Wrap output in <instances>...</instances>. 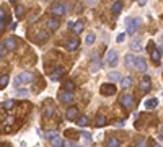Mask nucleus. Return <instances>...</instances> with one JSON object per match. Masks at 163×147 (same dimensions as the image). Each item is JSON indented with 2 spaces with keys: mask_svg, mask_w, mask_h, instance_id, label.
Segmentation results:
<instances>
[{
  "mask_svg": "<svg viewBox=\"0 0 163 147\" xmlns=\"http://www.w3.org/2000/svg\"><path fill=\"white\" fill-rule=\"evenodd\" d=\"M65 11H67V7L64 5V3H54L52 8H51V13L54 15V18L64 17V15H65Z\"/></svg>",
  "mask_w": 163,
  "mask_h": 147,
  "instance_id": "nucleus-1",
  "label": "nucleus"
},
{
  "mask_svg": "<svg viewBox=\"0 0 163 147\" xmlns=\"http://www.w3.org/2000/svg\"><path fill=\"white\" fill-rule=\"evenodd\" d=\"M100 92H101V95H105V97H111V95H114V93L118 92V88L114 87L113 82H111V83H103L101 88H100Z\"/></svg>",
  "mask_w": 163,
  "mask_h": 147,
  "instance_id": "nucleus-2",
  "label": "nucleus"
},
{
  "mask_svg": "<svg viewBox=\"0 0 163 147\" xmlns=\"http://www.w3.org/2000/svg\"><path fill=\"white\" fill-rule=\"evenodd\" d=\"M30 82H33V74H30V72H23L15 78V85H20V83H30Z\"/></svg>",
  "mask_w": 163,
  "mask_h": 147,
  "instance_id": "nucleus-3",
  "label": "nucleus"
},
{
  "mask_svg": "<svg viewBox=\"0 0 163 147\" xmlns=\"http://www.w3.org/2000/svg\"><path fill=\"white\" fill-rule=\"evenodd\" d=\"M137 26H139V20H134V18H127L126 20V30L129 34H134L137 31Z\"/></svg>",
  "mask_w": 163,
  "mask_h": 147,
  "instance_id": "nucleus-4",
  "label": "nucleus"
},
{
  "mask_svg": "<svg viewBox=\"0 0 163 147\" xmlns=\"http://www.w3.org/2000/svg\"><path fill=\"white\" fill-rule=\"evenodd\" d=\"M134 69L137 72H145L147 70V61L142 57H136V62H134Z\"/></svg>",
  "mask_w": 163,
  "mask_h": 147,
  "instance_id": "nucleus-5",
  "label": "nucleus"
},
{
  "mask_svg": "<svg viewBox=\"0 0 163 147\" xmlns=\"http://www.w3.org/2000/svg\"><path fill=\"white\" fill-rule=\"evenodd\" d=\"M106 61H108V64L111 67H116L118 66V54H116V51H108V54H106Z\"/></svg>",
  "mask_w": 163,
  "mask_h": 147,
  "instance_id": "nucleus-6",
  "label": "nucleus"
},
{
  "mask_svg": "<svg viewBox=\"0 0 163 147\" xmlns=\"http://www.w3.org/2000/svg\"><path fill=\"white\" fill-rule=\"evenodd\" d=\"M59 98H61V101L62 103H65V105H72V101H74V93L72 92H62L61 95H59Z\"/></svg>",
  "mask_w": 163,
  "mask_h": 147,
  "instance_id": "nucleus-7",
  "label": "nucleus"
},
{
  "mask_svg": "<svg viewBox=\"0 0 163 147\" xmlns=\"http://www.w3.org/2000/svg\"><path fill=\"white\" fill-rule=\"evenodd\" d=\"M121 105L124 108H132L134 106V97L132 95H122L121 97Z\"/></svg>",
  "mask_w": 163,
  "mask_h": 147,
  "instance_id": "nucleus-8",
  "label": "nucleus"
},
{
  "mask_svg": "<svg viewBox=\"0 0 163 147\" xmlns=\"http://www.w3.org/2000/svg\"><path fill=\"white\" fill-rule=\"evenodd\" d=\"M78 46H80L78 38H70V39H67V43H65V49L67 51H75Z\"/></svg>",
  "mask_w": 163,
  "mask_h": 147,
  "instance_id": "nucleus-9",
  "label": "nucleus"
},
{
  "mask_svg": "<svg viewBox=\"0 0 163 147\" xmlns=\"http://www.w3.org/2000/svg\"><path fill=\"white\" fill-rule=\"evenodd\" d=\"M3 46H5V49H8V51H15L18 47V43H17L15 38H7L5 41H3Z\"/></svg>",
  "mask_w": 163,
  "mask_h": 147,
  "instance_id": "nucleus-10",
  "label": "nucleus"
},
{
  "mask_svg": "<svg viewBox=\"0 0 163 147\" xmlns=\"http://www.w3.org/2000/svg\"><path fill=\"white\" fill-rule=\"evenodd\" d=\"M65 116H67V120H69V121H75L78 118V108H77V106H70V108L67 110Z\"/></svg>",
  "mask_w": 163,
  "mask_h": 147,
  "instance_id": "nucleus-11",
  "label": "nucleus"
},
{
  "mask_svg": "<svg viewBox=\"0 0 163 147\" xmlns=\"http://www.w3.org/2000/svg\"><path fill=\"white\" fill-rule=\"evenodd\" d=\"M161 53H163L161 47H153V49L150 51V57H152V61H153V62H160Z\"/></svg>",
  "mask_w": 163,
  "mask_h": 147,
  "instance_id": "nucleus-12",
  "label": "nucleus"
},
{
  "mask_svg": "<svg viewBox=\"0 0 163 147\" xmlns=\"http://www.w3.org/2000/svg\"><path fill=\"white\" fill-rule=\"evenodd\" d=\"M49 141H51V145H52V147H64V145H65L64 139L59 136V134H57V136H54V137H51Z\"/></svg>",
  "mask_w": 163,
  "mask_h": 147,
  "instance_id": "nucleus-13",
  "label": "nucleus"
},
{
  "mask_svg": "<svg viewBox=\"0 0 163 147\" xmlns=\"http://www.w3.org/2000/svg\"><path fill=\"white\" fill-rule=\"evenodd\" d=\"M140 90L142 92H149L150 90V77L149 75H145V77L140 80Z\"/></svg>",
  "mask_w": 163,
  "mask_h": 147,
  "instance_id": "nucleus-14",
  "label": "nucleus"
},
{
  "mask_svg": "<svg viewBox=\"0 0 163 147\" xmlns=\"http://www.w3.org/2000/svg\"><path fill=\"white\" fill-rule=\"evenodd\" d=\"M61 25V21H59V18H51L49 21H47V28H49V31H55Z\"/></svg>",
  "mask_w": 163,
  "mask_h": 147,
  "instance_id": "nucleus-15",
  "label": "nucleus"
},
{
  "mask_svg": "<svg viewBox=\"0 0 163 147\" xmlns=\"http://www.w3.org/2000/svg\"><path fill=\"white\" fill-rule=\"evenodd\" d=\"M62 75H64V69H62V67H57V69H54L52 74H51V80L55 82V80H59Z\"/></svg>",
  "mask_w": 163,
  "mask_h": 147,
  "instance_id": "nucleus-16",
  "label": "nucleus"
},
{
  "mask_svg": "<svg viewBox=\"0 0 163 147\" xmlns=\"http://www.w3.org/2000/svg\"><path fill=\"white\" fill-rule=\"evenodd\" d=\"M124 61H126V66L129 67V69H134V62H136V56H132V54H126Z\"/></svg>",
  "mask_w": 163,
  "mask_h": 147,
  "instance_id": "nucleus-17",
  "label": "nucleus"
},
{
  "mask_svg": "<svg viewBox=\"0 0 163 147\" xmlns=\"http://www.w3.org/2000/svg\"><path fill=\"white\" fill-rule=\"evenodd\" d=\"M106 147H121V142H119V139H116V137H109L108 141H106Z\"/></svg>",
  "mask_w": 163,
  "mask_h": 147,
  "instance_id": "nucleus-18",
  "label": "nucleus"
},
{
  "mask_svg": "<svg viewBox=\"0 0 163 147\" xmlns=\"http://www.w3.org/2000/svg\"><path fill=\"white\" fill-rule=\"evenodd\" d=\"M83 28H85L83 21H75V23H74V26H72V31L78 34V33H82V31H83Z\"/></svg>",
  "mask_w": 163,
  "mask_h": 147,
  "instance_id": "nucleus-19",
  "label": "nucleus"
},
{
  "mask_svg": "<svg viewBox=\"0 0 163 147\" xmlns=\"http://www.w3.org/2000/svg\"><path fill=\"white\" fill-rule=\"evenodd\" d=\"M157 106H158L157 98H150V100L145 101V108H149V110H153V108H157Z\"/></svg>",
  "mask_w": 163,
  "mask_h": 147,
  "instance_id": "nucleus-20",
  "label": "nucleus"
},
{
  "mask_svg": "<svg viewBox=\"0 0 163 147\" xmlns=\"http://www.w3.org/2000/svg\"><path fill=\"white\" fill-rule=\"evenodd\" d=\"M130 49H134V51H142L140 39H136V38H134L132 41H130Z\"/></svg>",
  "mask_w": 163,
  "mask_h": 147,
  "instance_id": "nucleus-21",
  "label": "nucleus"
},
{
  "mask_svg": "<svg viewBox=\"0 0 163 147\" xmlns=\"http://www.w3.org/2000/svg\"><path fill=\"white\" fill-rule=\"evenodd\" d=\"M121 87H122V88H130V87H132V78H130V77L121 78Z\"/></svg>",
  "mask_w": 163,
  "mask_h": 147,
  "instance_id": "nucleus-22",
  "label": "nucleus"
},
{
  "mask_svg": "<svg viewBox=\"0 0 163 147\" xmlns=\"http://www.w3.org/2000/svg\"><path fill=\"white\" fill-rule=\"evenodd\" d=\"M121 8H122V2H121V0H118V2L113 3V7H111V11H113L114 15H118L119 11H121Z\"/></svg>",
  "mask_w": 163,
  "mask_h": 147,
  "instance_id": "nucleus-23",
  "label": "nucleus"
},
{
  "mask_svg": "<svg viewBox=\"0 0 163 147\" xmlns=\"http://www.w3.org/2000/svg\"><path fill=\"white\" fill-rule=\"evenodd\" d=\"M106 123H108V121H106V118H105V116H103V114H101V116H98V118H96V121H95V124H96L98 128H103V126H106Z\"/></svg>",
  "mask_w": 163,
  "mask_h": 147,
  "instance_id": "nucleus-24",
  "label": "nucleus"
},
{
  "mask_svg": "<svg viewBox=\"0 0 163 147\" xmlns=\"http://www.w3.org/2000/svg\"><path fill=\"white\" fill-rule=\"evenodd\" d=\"M8 75L7 74H3V75H0V88H3V87H7V83H8Z\"/></svg>",
  "mask_w": 163,
  "mask_h": 147,
  "instance_id": "nucleus-25",
  "label": "nucleus"
},
{
  "mask_svg": "<svg viewBox=\"0 0 163 147\" xmlns=\"http://www.w3.org/2000/svg\"><path fill=\"white\" fill-rule=\"evenodd\" d=\"M13 106H15V101H13V100H7V101L2 103V108H3V110H11Z\"/></svg>",
  "mask_w": 163,
  "mask_h": 147,
  "instance_id": "nucleus-26",
  "label": "nucleus"
},
{
  "mask_svg": "<svg viewBox=\"0 0 163 147\" xmlns=\"http://www.w3.org/2000/svg\"><path fill=\"white\" fill-rule=\"evenodd\" d=\"M75 121H77L78 126H86V124H88V118H86V116H78Z\"/></svg>",
  "mask_w": 163,
  "mask_h": 147,
  "instance_id": "nucleus-27",
  "label": "nucleus"
},
{
  "mask_svg": "<svg viewBox=\"0 0 163 147\" xmlns=\"http://www.w3.org/2000/svg\"><path fill=\"white\" fill-rule=\"evenodd\" d=\"M46 39H47V33H46V31H39L38 36H36V41L42 43V41H46Z\"/></svg>",
  "mask_w": 163,
  "mask_h": 147,
  "instance_id": "nucleus-28",
  "label": "nucleus"
},
{
  "mask_svg": "<svg viewBox=\"0 0 163 147\" xmlns=\"http://www.w3.org/2000/svg\"><path fill=\"white\" fill-rule=\"evenodd\" d=\"M15 15H17V18L21 20L25 17V8H23V7H17V8H15Z\"/></svg>",
  "mask_w": 163,
  "mask_h": 147,
  "instance_id": "nucleus-29",
  "label": "nucleus"
},
{
  "mask_svg": "<svg viewBox=\"0 0 163 147\" xmlns=\"http://www.w3.org/2000/svg\"><path fill=\"white\" fill-rule=\"evenodd\" d=\"M64 88H65L67 92H74V90H75V83L69 80V82H65V83H64Z\"/></svg>",
  "mask_w": 163,
  "mask_h": 147,
  "instance_id": "nucleus-30",
  "label": "nucleus"
},
{
  "mask_svg": "<svg viewBox=\"0 0 163 147\" xmlns=\"http://www.w3.org/2000/svg\"><path fill=\"white\" fill-rule=\"evenodd\" d=\"M109 80H111V82L121 80V74H119V72H111V74H109Z\"/></svg>",
  "mask_w": 163,
  "mask_h": 147,
  "instance_id": "nucleus-31",
  "label": "nucleus"
},
{
  "mask_svg": "<svg viewBox=\"0 0 163 147\" xmlns=\"http://www.w3.org/2000/svg\"><path fill=\"white\" fill-rule=\"evenodd\" d=\"M95 39H96V36H95L93 33H90L88 36H86L85 41H86V44H93V43H95Z\"/></svg>",
  "mask_w": 163,
  "mask_h": 147,
  "instance_id": "nucleus-32",
  "label": "nucleus"
},
{
  "mask_svg": "<svg viewBox=\"0 0 163 147\" xmlns=\"http://www.w3.org/2000/svg\"><path fill=\"white\" fill-rule=\"evenodd\" d=\"M44 114H46V118H51L54 114V108H52V106H47V110H46Z\"/></svg>",
  "mask_w": 163,
  "mask_h": 147,
  "instance_id": "nucleus-33",
  "label": "nucleus"
},
{
  "mask_svg": "<svg viewBox=\"0 0 163 147\" xmlns=\"http://www.w3.org/2000/svg\"><path fill=\"white\" fill-rule=\"evenodd\" d=\"M7 23H8V20H0V33H2L3 30H5Z\"/></svg>",
  "mask_w": 163,
  "mask_h": 147,
  "instance_id": "nucleus-34",
  "label": "nucleus"
},
{
  "mask_svg": "<svg viewBox=\"0 0 163 147\" xmlns=\"http://www.w3.org/2000/svg\"><path fill=\"white\" fill-rule=\"evenodd\" d=\"M59 133H55V131H49V133H46V139H51V137H54V136H57Z\"/></svg>",
  "mask_w": 163,
  "mask_h": 147,
  "instance_id": "nucleus-35",
  "label": "nucleus"
},
{
  "mask_svg": "<svg viewBox=\"0 0 163 147\" xmlns=\"http://www.w3.org/2000/svg\"><path fill=\"white\" fill-rule=\"evenodd\" d=\"M0 20H8V15L3 11V8H0Z\"/></svg>",
  "mask_w": 163,
  "mask_h": 147,
  "instance_id": "nucleus-36",
  "label": "nucleus"
},
{
  "mask_svg": "<svg viewBox=\"0 0 163 147\" xmlns=\"http://www.w3.org/2000/svg\"><path fill=\"white\" fill-rule=\"evenodd\" d=\"M124 39H126V34H124V33H121V34H118L116 41H118V43H122V41H124Z\"/></svg>",
  "mask_w": 163,
  "mask_h": 147,
  "instance_id": "nucleus-37",
  "label": "nucleus"
},
{
  "mask_svg": "<svg viewBox=\"0 0 163 147\" xmlns=\"http://www.w3.org/2000/svg\"><path fill=\"white\" fill-rule=\"evenodd\" d=\"M17 95H18V97H26V95H28V92H26V90H18V92H17Z\"/></svg>",
  "mask_w": 163,
  "mask_h": 147,
  "instance_id": "nucleus-38",
  "label": "nucleus"
},
{
  "mask_svg": "<svg viewBox=\"0 0 163 147\" xmlns=\"http://www.w3.org/2000/svg\"><path fill=\"white\" fill-rule=\"evenodd\" d=\"M5 51H7V49H5V46H3V44H0V57H2L3 54H5Z\"/></svg>",
  "mask_w": 163,
  "mask_h": 147,
  "instance_id": "nucleus-39",
  "label": "nucleus"
},
{
  "mask_svg": "<svg viewBox=\"0 0 163 147\" xmlns=\"http://www.w3.org/2000/svg\"><path fill=\"white\" fill-rule=\"evenodd\" d=\"M3 124H5V126H7V124H8V126L13 124V118H8V120H5V123H3Z\"/></svg>",
  "mask_w": 163,
  "mask_h": 147,
  "instance_id": "nucleus-40",
  "label": "nucleus"
},
{
  "mask_svg": "<svg viewBox=\"0 0 163 147\" xmlns=\"http://www.w3.org/2000/svg\"><path fill=\"white\" fill-rule=\"evenodd\" d=\"M153 47H155V46H153V41H150V43H149V53L153 49Z\"/></svg>",
  "mask_w": 163,
  "mask_h": 147,
  "instance_id": "nucleus-41",
  "label": "nucleus"
},
{
  "mask_svg": "<svg viewBox=\"0 0 163 147\" xmlns=\"http://www.w3.org/2000/svg\"><path fill=\"white\" fill-rule=\"evenodd\" d=\"M86 2H88V3H90V5H95V3H96V2H98V0H86Z\"/></svg>",
  "mask_w": 163,
  "mask_h": 147,
  "instance_id": "nucleus-42",
  "label": "nucleus"
},
{
  "mask_svg": "<svg viewBox=\"0 0 163 147\" xmlns=\"http://www.w3.org/2000/svg\"><path fill=\"white\" fill-rule=\"evenodd\" d=\"M145 2H147V0H139V5H144Z\"/></svg>",
  "mask_w": 163,
  "mask_h": 147,
  "instance_id": "nucleus-43",
  "label": "nucleus"
},
{
  "mask_svg": "<svg viewBox=\"0 0 163 147\" xmlns=\"http://www.w3.org/2000/svg\"><path fill=\"white\" fill-rule=\"evenodd\" d=\"M160 137H163V126L160 128Z\"/></svg>",
  "mask_w": 163,
  "mask_h": 147,
  "instance_id": "nucleus-44",
  "label": "nucleus"
},
{
  "mask_svg": "<svg viewBox=\"0 0 163 147\" xmlns=\"http://www.w3.org/2000/svg\"><path fill=\"white\" fill-rule=\"evenodd\" d=\"M10 3H17V0H10Z\"/></svg>",
  "mask_w": 163,
  "mask_h": 147,
  "instance_id": "nucleus-45",
  "label": "nucleus"
},
{
  "mask_svg": "<svg viewBox=\"0 0 163 147\" xmlns=\"http://www.w3.org/2000/svg\"><path fill=\"white\" fill-rule=\"evenodd\" d=\"M160 41H161V43H163V34H161V36H160Z\"/></svg>",
  "mask_w": 163,
  "mask_h": 147,
  "instance_id": "nucleus-46",
  "label": "nucleus"
},
{
  "mask_svg": "<svg viewBox=\"0 0 163 147\" xmlns=\"http://www.w3.org/2000/svg\"><path fill=\"white\" fill-rule=\"evenodd\" d=\"M153 147H161V145H158V144H153Z\"/></svg>",
  "mask_w": 163,
  "mask_h": 147,
  "instance_id": "nucleus-47",
  "label": "nucleus"
},
{
  "mask_svg": "<svg viewBox=\"0 0 163 147\" xmlns=\"http://www.w3.org/2000/svg\"><path fill=\"white\" fill-rule=\"evenodd\" d=\"M46 2H51V0H46Z\"/></svg>",
  "mask_w": 163,
  "mask_h": 147,
  "instance_id": "nucleus-48",
  "label": "nucleus"
},
{
  "mask_svg": "<svg viewBox=\"0 0 163 147\" xmlns=\"http://www.w3.org/2000/svg\"><path fill=\"white\" fill-rule=\"evenodd\" d=\"M0 59H2V57H0Z\"/></svg>",
  "mask_w": 163,
  "mask_h": 147,
  "instance_id": "nucleus-49",
  "label": "nucleus"
}]
</instances>
